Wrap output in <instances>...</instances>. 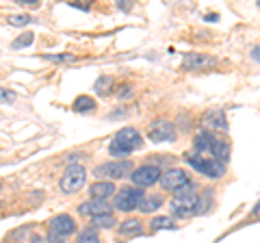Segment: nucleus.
Segmentation results:
<instances>
[{"label": "nucleus", "instance_id": "f257e3e1", "mask_svg": "<svg viewBox=\"0 0 260 243\" xmlns=\"http://www.w3.org/2000/svg\"><path fill=\"white\" fill-rule=\"evenodd\" d=\"M139 148H143V137L139 135V131H137V128H130V126H124L113 135L109 152L113 157H128L130 152H135Z\"/></svg>", "mask_w": 260, "mask_h": 243}, {"label": "nucleus", "instance_id": "f03ea898", "mask_svg": "<svg viewBox=\"0 0 260 243\" xmlns=\"http://www.w3.org/2000/svg\"><path fill=\"white\" fill-rule=\"evenodd\" d=\"M186 163H189L195 172H200L202 176L210 178V180H217V178H223L228 172V165L221 163L217 159H204L202 155H189L186 157Z\"/></svg>", "mask_w": 260, "mask_h": 243}, {"label": "nucleus", "instance_id": "7ed1b4c3", "mask_svg": "<svg viewBox=\"0 0 260 243\" xmlns=\"http://www.w3.org/2000/svg\"><path fill=\"white\" fill-rule=\"evenodd\" d=\"M135 163L133 161H109V163H102L93 169V176H100V178H109V180H124V178H130L135 172Z\"/></svg>", "mask_w": 260, "mask_h": 243}, {"label": "nucleus", "instance_id": "20e7f679", "mask_svg": "<svg viewBox=\"0 0 260 243\" xmlns=\"http://www.w3.org/2000/svg\"><path fill=\"white\" fill-rule=\"evenodd\" d=\"M85 183H87V172H85V167L83 165H70L68 169H65V174L61 176V183H59V187L63 193H76L85 187Z\"/></svg>", "mask_w": 260, "mask_h": 243}, {"label": "nucleus", "instance_id": "39448f33", "mask_svg": "<svg viewBox=\"0 0 260 243\" xmlns=\"http://www.w3.org/2000/svg\"><path fill=\"white\" fill-rule=\"evenodd\" d=\"M145 193L139 187H124L115 193V208L119 213H130V210L139 208L141 200H143Z\"/></svg>", "mask_w": 260, "mask_h": 243}, {"label": "nucleus", "instance_id": "423d86ee", "mask_svg": "<svg viewBox=\"0 0 260 243\" xmlns=\"http://www.w3.org/2000/svg\"><path fill=\"white\" fill-rule=\"evenodd\" d=\"M160 176H162V169L160 167L145 163V165L135 169L133 176H130V180H133L135 187L145 189V187H154L156 183H160Z\"/></svg>", "mask_w": 260, "mask_h": 243}, {"label": "nucleus", "instance_id": "0eeeda50", "mask_svg": "<svg viewBox=\"0 0 260 243\" xmlns=\"http://www.w3.org/2000/svg\"><path fill=\"white\" fill-rule=\"evenodd\" d=\"M160 185H162V189H165V191L178 193V191H182L186 185H191V178H189V174H186L184 169H180V167H169V169H165V172H162Z\"/></svg>", "mask_w": 260, "mask_h": 243}, {"label": "nucleus", "instance_id": "6e6552de", "mask_svg": "<svg viewBox=\"0 0 260 243\" xmlns=\"http://www.w3.org/2000/svg\"><path fill=\"white\" fill-rule=\"evenodd\" d=\"M148 139L154 143H165L176 139V126L169 119H154L148 126Z\"/></svg>", "mask_w": 260, "mask_h": 243}, {"label": "nucleus", "instance_id": "1a4fd4ad", "mask_svg": "<svg viewBox=\"0 0 260 243\" xmlns=\"http://www.w3.org/2000/svg\"><path fill=\"white\" fill-rule=\"evenodd\" d=\"M198 204H200V196H174L169 206H172L176 217H189V215H198Z\"/></svg>", "mask_w": 260, "mask_h": 243}, {"label": "nucleus", "instance_id": "9d476101", "mask_svg": "<svg viewBox=\"0 0 260 243\" xmlns=\"http://www.w3.org/2000/svg\"><path fill=\"white\" fill-rule=\"evenodd\" d=\"M217 63H219V61L215 59V56H210V54L191 52V54H186V56H184L182 68H184V70H189V72H204V70L215 68Z\"/></svg>", "mask_w": 260, "mask_h": 243}, {"label": "nucleus", "instance_id": "9b49d317", "mask_svg": "<svg viewBox=\"0 0 260 243\" xmlns=\"http://www.w3.org/2000/svg\"><path fill=\"white\" fill-rule=\"evenodd\" d=\"M48 228H50V232L65 239L76 232V222H74V217H70L68 213H61V215H54L52 220L48 222Z\"/></svg>", "mask_w": 260, "mask_h": 243}, {"label": "nucleus", "instance_id": "f8f14e48", "mask_svg": "<svg viewBox=\"0 0 260 243\" xmlns=\"http://www.w3.org/2000/svg\"><path fill=\"white\" fill-rule=\"evenodd\" d=\"M202 124H204L206 131H228V119H225V111L223 109H210L204 113L202 117Z\"/></svg>", "mask_w": 260, "mask_h": 243}, {"label": "nucleus", "instance_id": "ddd939ff", "mask_svg": "<svg viewBox=\"0 0 260 243\" xmlns=\"http://www.w3.org/2000/svg\"><path fill=\"white\" fill-rule=\"evenodd\" d=\"M80 210V215H89V217H98V215H107L111 213V204L107 200H87L83 202V204L78 206Z\"/></svg>", "mask_w": 260, "mask_h": 243}, {"label": "nucleus", "instance_id": "4468645a", "mask_svg": "<svg viewBox=\"0 0 260 243\" xmlns=\"http://www.w3.org/2000/svg\"><path fill=\"white\" fill-rule=\"evenodd\" d=\"M113 193H117V189H115V183H111V180H98L89 187L91 200H107L113 196Z\"/></svg>", "mask_w": 260, "mask_h": 243}, {"label": "nucleus", "instance_id": "2eb2a0df", "mask_svg": "<svg viewBox=\"0 0 260 243\" xmlns=\"http://www.w3.org/2000/svg\"><path fill=\"white\" fill-rule=\"evenodd\" d=\"M213 141H215V135L210 131H206V128H200V131L195 133V137H193V148H195V152L204 155V152H210Z\"/></svg>", "mask_w": 260, "mask_h": 243}, {"label": "nucleus", "instance_id": "dca6fc26", "mask_svg": "<svg viewBox=\"0 0 260 243\" xmlns=\"http://www.w3.org/2000/svg\"><path fill=\"white\" fill-rule=\"evenodd\" d=\"M210 152H213V157H215L217 161H221V163H228V161H230L232 145H230V141H228V139H219V137H215Z\"/></svg>", "mask_w": 260, "mask_h": 243}, {"label": "nucleus", "instance_id": "f3484780", "mask_svg": "<svg viewBox=\"0 0 260 243\" xmlns=\"http://www.w3.org/2000/svg\"><path fill=\"white\" fill-rule=\"evenodd\" d=\"M162 202H165V198L160 193H145L139 208H141V213H154V210H158L162 206Z\"/></svg>", "mask_w": 260, "mask_h": 243}, {"label": "nucleus", "instance_id": "a211bd4d", "mask_svg": "<svg viewBox=\"0 0 260 243\" xmlns=\"http://www.w3.org/2000/svg\"><path fill=\"white\" fill-rule=\"evenodd\" d=\"M119 234L121 237H137V234H141L143 232V224H141V220H126V222H121L119 224Z\"/></svg>", "mask_w": 260, "mask_h": 243}, {"label": "nucleus", "instance_id": "6ab92c4d", "mask_svg": "<svg viewBox=\"0 0 260 243\" xmlns=\"http://www.w3.org/2000/svg\"><path fill=\"white\" fill-rule=\"evenodd\" d=\"M95 109V100L91 96H78L74 100V111L76 113H91Z\"/></svg>", "mask_w": 260, "mask_h": 243}, {"label": "nucleus", "instance_id": "aec40b11", "mask_svg": "<svg viewBox=\"0 0 260 243\" xmlns=\"http://www.w3.org/2000/svg\"><path fill=\"white\" fill-rule=\"evenodd\" d=\"M115 226H117V220L113 217V213L91 217V228H115Z\"/></svg>", "mask_w": 260, "mask_h": 243}, {"label": "nucleus", "instance_id": "412c9836", "mask_svg": "<svg viewBox=\"0 0 260 243\" xmlns=\"http://www.w3.org/2000/svg\"><path fill=\"white\" fill-rule=\"evenodd\" d=\"M113 85H115L113 76H100V78L95 80L93 89H95V94H98V96H109V94H111V89H113Z\"/></svg>", "mask_w": 260, "mask_h": 243}, {"label": "nucleus", "instance_id": "4be33fe9", "mask_svg": "<svg viewBox=\"0 0 260 243\" xmlns=\"http://www.w3.org/2000/svg\"><path fill=\"white\" fill-rule=\"evenodd\" d=\"M150 228L152 230H162V228H176V224H174V220L169 215H158V217H154V220L150 222Z\"/></svg>", "mask_w": 260, "mask_h": 243}, {"label": "nucleus", "instance_id": "5701e85b", "mask_svg": "<svg viewBox=\"0 0 260 243\" xmlns=\"http://www.w3.org/2000/svg\"><path fill=\"white\" fill-rule=\"evenodd\" d=\"M32 42H35V35H32V33H24V35H20L18 39H13L11 48H13V50H20V48H28Z\"/></svg>", "mask_w": 260, "mask_h": 243}, {"label": "nucleus", "instance_id": "b1692460", "mask_svg": "<svg viewBox=\"0 0 260 243\" xmlns=\"http://www.w3.org/2000/svg\"><path fill=\"white\" fill-rule=\"evenodd\" d=\"M78 243H100V237H98V232H95V228H85L83 232L78 234Z\"/></svg>", "mask_w": 260, "mask_h": 243}, {"label": "nucleus", "instance_id": "393cba45", "mask_svg": "<svg viewBox=\"0 0 260 243\" xmlns=\"http://www.w3.org/2000/svg\"><path fill=\"white\" fill-rule=\"evenodd\" d=\"M32 18L28 13H24V15H9V24L11 26H26V24H30Z\"/></svg>", "mask_w": 260, "mask_h": 243}, {"label": "nucleus", "instance_id": "a878e982", "mask_svg": "<svg viewBox=\"0 0 260 243\" xmlns=\"http://www.w3.org/2000/svg\"><path fill=\"white\" fill-rule=\"evenodd\" d=\"M0 102L3 104L15 102V92H11V89H7V87H0Z\"/></svg>", "mask_w": 260, "mask_h": 243}, {"label": "nucleus", "instance_id": "bb28decb", "mask_svg": "<svg viewBox=\"0 0 260 243\" xmlns=\"http://www.w3.org/2000/svg\"><path fill=\"white\" fill-rule=\"evenodd\" d=\"M44 59H48V61H72L74 56L72 54H44Z\"/></svg>", "mask_w": 260, "mask_h": 243}, {"label": "nucleus", "instance_id": "cd10ccee", "mask_svg": "<svg viewBox=\"0 0 260 243\" xmlns=\"http://www.w3.org/2000/svg\"><path fill=\"white\" fill-rule=\"evenodd\" d=\"M133 96V87H128V85H124V87H119V92H117V98H130Z\"/></svg>", "mask_w": 260, "mask_h": 243}, {"label": "nucleus", "instance_id": "c85d7f7f", "mask_svg": "<svg viewBox=\"0 0 260 243\" xmlns=\"http://www.w3.org/2000/svg\"><path fill=\"white\" fill-rule=\"evenodd\" d=\"M15 3L22 5V7H37L39 0H15Z\"/></svg>", "mask_w": 260, "mask_h": 243}, {"label": "nucleus", "instance_id": "c756f323", "mask_svg": "<svg viewBox=\"0 0 260 243\" xmlns=\"http://www.w3.org/2000/svg\"><path fill=\"white\" fill-rule=\"evenodd\" d=\"M251 59H254V61H258V63H260V46L251 48Z\"/></svg>", "mask_w": 260, "mask_h": 243}, {"label": "nucleus", "instance_id": "7c9ffc66", "mask_svg": "<svg viewBox=\"0 0 260 243\" xmlns=\"http://www.w3.org/2000/svg\"><path fill=\"white\" fill-rule=\"evenodd\" d=\"M254 217H260V202H258V204L254 206Z\"/></svg>", "mask_w": 260, "mask_h": 243}, {"label": "nucleus", "instance_id": "2f4dec72", "mask_svg": "<svg viewBox=\"0 0 260 243\" xmlns=\"http://www.w3.org/2000/svg\"><path fill=\"white\" fill-rule=\"evenodd\" d=\"M0 191H3V183H0Z\"/></svg>", "mask_w": 260, "mask_h": 243}, {"label": "nucleus", "instance_id": "473e14b6", "mask_svg": "<svg viewBox=\"0 0 260 243\" xmlns=\"http://www.w3.org/2000/svg\"><path fill=\"white\" fill-rule=\"evenodd\" d=\"M258 7H260V3H258Z\"/></svg>", "mask_w": 260, "mask_h": 243}]
</instances>
